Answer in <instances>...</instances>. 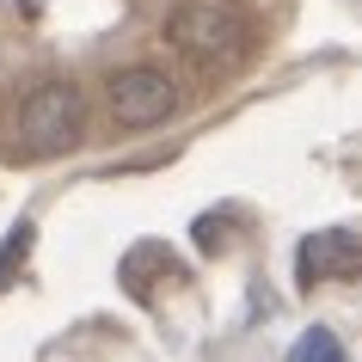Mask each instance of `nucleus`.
<instances>
[{
  "instance_id": "f257e3e1",
  "label": "nucleus",
  "mask_w": 362,
  "mask_h": 362,
  "mask_svg": "<svg viewBox=\"0 0 362 362\" xmlns=\"http://www.w3.org/2000/svg\"><path fill=\"white\" fill-rule=\"evenodd\" d=\"M80 135H86V93L74 80H43L19 98V148L68 153Z\"/></svg>"
},
{
  "instance_id": "7ed1b4c3",
  "label": "nucleus",
  "mask_w": 362,
  "mask_h": 362,
  "mask_svg": "<svg viewBox=\"0 0 362 362\" xmlns=\"http://www.w3.org/2000/svg\"><path fill=\"white\" fill-rule=\"evenodd\" d=\"M105 98H111V117L123 123V129H160V123L178 111V86H172V74L148 68V62L117 68L111 86H105Z\"/></svg>"
},
{
  "instance_id": "20e7f679",
  "label": "nucleus",
  "mask_w": 362,
  "mask_h": 362,
  "mask_svg": "<svg viewBox=\"0 0 362 362\" xmlns=\"http://www.w3.org/2000/svg\"><path fill=\"white\" fill-rule=\"evenodd\" d=\"M295 264H301L295 276L313 288V283H325V276H356V270H362V246L350 240V233H338V228H320V233H307V240H301Z\"/></svg>"
},
{
  "instance_id": "423d86ee",
  "label": "nucleus",
  "mask_w": 362,
  "mask_h": 362,
  "mask_svg": "<svg viewBox=\"0 0 362 362\" xmlns=\"http://www.w3.org/2000/svg\"><path fill=\"white\" fill-rule=\"evenodd\" d=\"M25 246H31V233L19 228V233H13V240H6V252H0V276H6V270L19 264V252H25Z\"/></svg>"
},
{
  "instance_id": "f03ea898",
  "label": "nucleus",
  "mask_w": 362,
  "mask_h": 362,
  "mask_svg": "<svg viewBox=\"0 0 362 362\" xmlns=\"http://www.w3.org/2000/svg\"><path fill=\"white\" fill-rule=\"evenodd\" d=\"M166 37L197 62H233L240 43H246V19L221 0H185V6H172Z\"/></svg>"
},
{
  "instance_id": "39448f33",
  "label": "nucleus",
  "mask_w": 362,
  "mask_h": 362,
  "mask_svg": "<svg viewBox=\"0 0 362 362\" xmlns=\"http://www.w3.org/2000/svg\"><path fill=\"white\" fill-rule=\"evenodd\" d=\"M288 362H344V344L325 332V325H313V332H301V344L288 350Z\"/></svg>"
}]
</instances>
